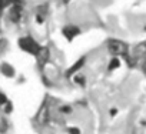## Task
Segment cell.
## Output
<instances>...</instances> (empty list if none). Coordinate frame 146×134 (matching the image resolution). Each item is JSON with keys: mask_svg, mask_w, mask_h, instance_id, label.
<instances>
[{"mask_svg": "<svg viewBox=\"0 0 146 134\" xmlns=\"http://www.w3.org/2000/svg\"><path fill=\"white\" fill-rule=\"evenodd\" d=\"M62 34L64 36V39L67 41H72L73 39H76L80 34V29L78 26H73V24H67L62 29Z\"/></svg>", "mask_w": 146, "mask_h": 134, "instance_id": "3", "label": "cell"}, {"mask_svg": "<svg viewBox=\"0 0 146 134\" xmlns=\"http://www.w3.org/2000/svg\"><path fill=\"white\" fill-rule=\"evenodd\" d=\"M10 5H20V6H23L25 0H10Z\"/></svg>", "mask_w": 146, "mask_h": 134, "instance_id": "11", "label": "cell"}, {"mask_svg": "<svg viewBox=\"0 0 146 134\" xmlns=\"http://www.w3.org/2000/svg\"><path fill=\"white\" fill-rule=\"evenodd\" d=\"M60 2H62V3H63V5H67V3H69V2H70V0H60Z\"/></svg>", "mask_w": 146, "mask_h": 134, "instance_id": "12", "label": "cell"}, {"mask_svg": "<svg viewBox=\"0 0 146 134\" xmlns=\"http://www.w3.org/2000/svg\"><path fill=\"white\" fill-rule=\"evenodd\" d=\"M9 103H10V100L7 99V96H6L3 91H0V107L3 108V107H5L6 104H9Z\"/></svg>", "mask_w": 146, "mask_h": 134, "instance_id": "8", "label": "cell"}, {"mask_svg": "<svg viewBox=\"0 0 146 134\" xmlns=\"http://www.w3.org/2000/svg\"><path fill=\"white\" fill-rule=\"evenodd\" d=\"M17 44H19L20 50H23L25 53H27V54H30V56H36V57H39V56L42 54L43 49H44V47H43L35 37H32V36H22V37H19Z\"/></svg>", "mask_w": 146, "mask_h": 134, "instance_id": "1", "label": "cell"}, {"mask_svg": "<svg viewBox=\"0 0 146 134\" xmlns=\"http://www.w3.org/2000/svg\"><path fill=\"white\" fill-rule=\"evenodd\" d=\"M9 6H12L10 5V0H0V12H3Z\"/></svg>", "mask_w": 146, "mask_h": 134, "instance_id": "9", "label": "cell"}, {"mask_svg": "<svg viewBox=\"0 0 146 134\" xmlns=\"http://www.w3.org/2000/svg\"><path fill=\"white\" fill-rule=\"evenodd\" d=\"M0 73H2L5 77H15V74H16L13 66L10 63H2L0 64Z\"/></svg>", "mask_w": 146, "mask_h": 134, "instance_id": "6", "label": "cell"}, {"mask_svg": "<svg viewBox=\"0 0 146 134\" xmlns=\"http://www.w3.org/2000/svg\"><path fill=\"white\" fill-rule=\"evenodd\" d=\"M85 61H86V58H85V57H82V58H79L76 63H73V64L70 66V69H67L66 76L69 77V76H72V74H78L79 69H82V67L85 66Z\"/></svg>", "mask_w": 146, "mask_h": 134, "instance_id": "4", "label": "cell"}, {"mask_svg": "<svg viewBox=\"0 0 146 134\" xmlns=\"http://www.w3.org/2000/svg\"><path fill=\"white\" fill-rule=\"evenodd\" d=\"M7 128H9V124H7V121L0 116V134H5L6 131H7Z\"/></svg>", "mask_w": 146, "mask_h": 134, "instance_id": "7", "label": "cell"}, {"mask_svg": "<svg viewBox=\"0 0 146 134\" xmlns=\"http://www.w3.org/2000/svg\"><path fill=\"white\" fill-rule=\"evenodd\" d=\"M9 19L15 24L20 23L22 19H23V6H20V5H12L10 9H9Z\"/></svg>", "mask_w": 146, "mask_h": 134, "instance_id": "2", "label": "cell"}, {"mask_svg": "<svg viewBox=\"0 0 146 134\" xmlns=\"http://www.w3.org/2000/svg\"><path fill=\"white\" fill-rule=\"evenodd\" d=\"M67 133L69 134H82V131H80L79 127H69L67 128Z\"/></svg>", "mask_w": 146, "mask_h": 134, "instance_id": "10", "label": "cell"}, {"mask_svg": "<svg viewBox=\"0 0 146 134\" xmlns=\"http://www.w3.org/2000/svg\"><path fill=\"white\" fill-rule=\"evenodd\" d=\"M108 49H109V51L112 54H119L125 49V44L122 41H119V40H110L108 43Z\"/></svg>", "mask_w": 146, "mask_h": 134, "instance_id": "5", "label": "cell"}]
</instances>
